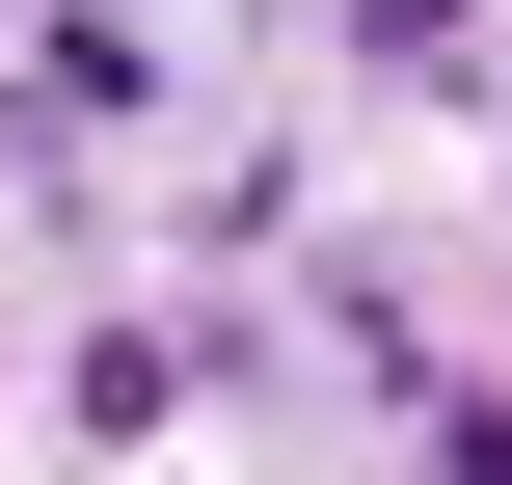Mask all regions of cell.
Listing matches in <instances>:
<instances>
[{
    "mask_svg": "<svg viewBox=\"0 0 512 485\" xmlns=\"http://www.w3.org/2000/svg\"><path fill=\"white\" fill-rule=\"evenodd\" d=\"M135 81H162V54H135L108 0H81V27H27V135H135Z\"/></svg>",
    "mask_w": 512,
    "mask_h": 485,
    "instance_id": "obj_1",
    "label": "cell"
},
{
    "mask_svg": "<svg viewBox=\"0 0 512 485\" xmlns=\"http://www.w3.org/2000/svg\"><path fill=\"white\" fill-rule=\"evenodd\" d=\"M432 485H512V405H459V378H432Z\"/></svg>",
    "mask_w": 512,
    "mask_h": 485,
    "instance_id": "obj_2",
    "label": "cell"
},
{
    "mask_svg": "<svg viewBox=\"0 0 512 485\" xmlns=\"http://www.w3.org/2000/svg\"><path fill=\"white\" fill-rule=\"evenodd\" d=\"M351 27H378V54H459V0H351Z\"/></svg>",
    "mask_w": 512,
    "mask_h": 485,
    "instance_id": "obj_3",
    "label": "cell"
}]
</instances>
